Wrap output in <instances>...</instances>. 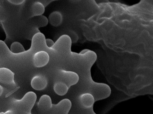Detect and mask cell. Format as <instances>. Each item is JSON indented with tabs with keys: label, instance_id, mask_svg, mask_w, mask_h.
Returning a JSON list of instances; mask_svg holds the SVG:
<instances>
[{
	"label": "cell",
	"instance_id": "1",
	"mask_svg": "<svg viewBox=\"0 0 153 114\" xmlns=\"http://www.w3.org/2000/svg\"><path fill=\"white\" fill-rule=\"evenodd\" d=\"M37 100V96L34 92L29 91L20 100L13 99L11 101L12 109L25 114H31V110Z\"/></svg>",
	"mask_w": 153,
	"mask_h": 114
},
{
	"label": "cell",
	"instance_id": "2",
	"mask_svg": "<svg viewBox=\"0 0 153 114\" xmlns=\"http://www.w3.org/2000/svg\"><path fill=\"white\" fill-rule=\"evenodd\" d=\"M0 85L7 92L6 97L10 96V90L16 85L14 82V74L7 68H0Z\"/></svg>",
	"mask_w": 153,
	"mask_h": 114
},
{
	"label": "cell",
	"instance_id": "3",
	"mask_svg": "<svg viewBox=\"0 0 153 114\" xmlns=\"http://www.w3.org/2000/svg\"><path fill=\"white\" fill-rule=\"evenodd\" d=\"M79 79V75L75 72L59 70L56 74V81L65 83L69 88L76 84Z\"/></svg>",
	"mask_w": 153,
	"mask_h": 114
},
{
	"label": "cell",
	"instance_id": "4",
	"mask_svg": "<svg viewBox=\"0 0 153 114\" xmlns=\"http://www.w3.org/2000/svg\"><path fill=\"white\" fill-rule=\"evenodd\" d=\"M72 107L70 100L65 99L56 104H53L50 111L52 114H68Z\"/></svg>",
	"mask_w": 153,
	"mask_h": 114
},
{
	"label": "cell",
	"instance_id": "5",
	"mask_svg": "<svg viewBox=\"0 0 153 114\" xmlns=\"http://www.w3.org/2000/svg\"><path fill=\"white\" fill-rule=\"evenodd\" d=\"M50 56L48 53L45 51H39L35 53L33 59V63L35 67H44L48 64Z\"/></svg>",
	"mask_w": 153,
	"mask_h": 114
},
{
	"label": "cell",
	"instance_id": "6",
	"mask_svg": "<svg viewBox=\"0 0 153 114\" xmlns=\"http://www.w3.org/2000/svg\"><path fill=\"white\" fill-rule=\"evenodd\" d=\"M32 88L37 91L44 90L47 87L48 80L46 76L42 74L35 76L31 81Z\"/></svg>",
	"mask_w": 153,
	"mask_h": 114
},
{
	"label": "cell",
	"instance_id": "7",
	"mask_svg": "<svg viewBox=\"0 0 153 114\" xmlns=\"http://www.w3.org/2000/svg\"><path fill=\"white\" fill-rule=\"evenodd\" d=\"M79 101L80 105L82 108L87 109L91 108L93 106L95 99L91 93H85L79 96Z\"/></svg>",
	"mask_w": 153,
	"mask_h": 114
},
{
	"label": "cell",
	"instance_id": "8",
	"mask_svg": "<svg viewBox=\"0 0 153 114\" xmlns=\"http://www.w3.org/2000/svg\"><path fill=\"white\" fill-rule=\"evenodd\" d=\"M37 106L41 111H50L52 108L53 104L51 97L47 95H44L41 97Z\"/></svg>",
	"mask_w": 153,
	"mask_h": 114
},
{
	"label": "cell",
	"instance_id": "9",
	"mask_svg": "<svg viewBox=\"0 0 153 114\" xmlns=\"http://www.w3.org/2000/svg\"><path fill=\"white\" fill-rule=\"evenodd\" d=\"M48 20L51 25L55 27L58 26L62 23L63 16L59 12L54 11L49 16Z\"/></svg>",
	"mask_w": 153,
	"mask_h": 114
},
{
	"label": "cell",
	"instance_id": "10",
	"mask_svg": "<svg viewBox=\"0 0 153 114\" xmlns=\"http://www.w3.org/2000/svg\"><path fill=\"white\" fill-rule=\"evenodd\" d=\"M54 92L58 95L63 96L67 93L69 88L65 83L60 81H56L53 87Z\"/></svg>",
	"mask_w": 153,
	"mask_h": 114
},
{
	"label": "cell",
	"instance_id": "11",
	"mask_svg": "<svg viewBox=\"0 0 153 114\" xmlns=\"http://www.w3.org/2000/svg\"><path fill=\"white\" fill-rule=\"evenodd\" d=\"M45 7L42 2H35L31 6V12L33 16L42 15L45 13Z\"/></svg>",
	"mask_w": 153,
	"mask_h": 114
},
{
	"label": "cell",
	"instance_id": "12",
	"mask_svg": "<svg viewBox=\"0 0 153 114\" xmlns=\"http://www.w3.org/2000/svg\"><path fill=\"white\" fill-rule=\"evenodd\" d=\"M33 18L31 21H32L33 25L35 26L34 27L37 29L40 27H45L48 24V19L45 16L41 15Z\"/></svg>",
	"mask_w": 153,
	"mask_h": 114
},
{
	"label": "cell",
	"instance_id": "13",
	"mask_svg": "<svg viewBox=\"0 0 153 114\" xmlns=\"http://www.w3.org/2000/svg\"><path fill=\"white\" fill-rule=\"evenodd\" d=\"M25 51V49L24 47L19 42H14L10 46V51L12 54H19L23 53Z\"/></svg>",
	"mask_w": 153,
	"mask_h": 114
},
{
	"label": "cell",
	"instance_id": "14",
	"mask_svg": "<svg viewBox=\"0 0 153 114\" xmlns=\"http://www.w3.org/2000/svg\"><path fill=\"white\" fill-rule=\"evenodd\" d=\"M7 12L4 5L0 1V22L3 23L7 18Z\"/></svg>",
	"mask_w": 153,
	"mask_h": 114
},
{
	"label": "cell",
	"instance_id": "15",
	"mask_svg": "<svg viewBox=\"0 0 153 114\" xmlns=\"http://www.w3.org/2000/svg\"><path fill=\"white\" fill-rule=\"evenodd\" d=\"M45 43L46 46L49 48H52L54 46L55 43L52 39H45Z\"/></svg>",
	"mask_w": 153,
	"mask_h": 114
},
{
	"label": "cell",
	"instance_id": "16",
	"mask_svg": "<svg viewBox=\"0 0 153 114\" xmlns=\"http://www.w3.org/2000/svg\"><path fill=\"white\" fill-rule=\"evenodd\" d=\"M24 1H9L10 3L15 5H19L23 3Z\"/></svg>",
	"mask_w": 153,
	"mask_h": 114
},
{
	"label": "cell",
	"instance_id": "17",
	"mask_svg": "<svg viewBox=\"0 0 153 114\" xmlns=\"http://www.w3.org/2000/svg\"><path fill=\"white\" fill-rule=\"evenodd\" d=\"M4 113L5 114H16V112L12 108V109H10V110H8L5 112Z\"/></svg>",
	"mask_w": 153,
	"mask_h": 114
},
{
	"label": "cell",
	"instance_id": "18",
	"mask_svg": "<svg viewBox=\"0 0 153 114\" xmlns=\"http://www.w3.org/2000/svg\"><path fill=\"white\" fill-rule=\"evenodd\" d=\"M4 93V88L1 85H0V97Z\"/></svg>",
	"mask_w": 153,
	"mask_h": 114
},
{
	"label": "cell",
	"instance_id": "19",
	"mask_svg": "<svg viewBox=\"0 0 153 114\" xmlns=\"http://www.w3.org/2000/svg\"><path fill=\"white\" fill-rule=\"evenodd\" d=\"M0 114H5V113H4L2 112L0 113Z\"/></svg>",
	"mask_w": 153,
	"mask_h": 114
}]
</instances>
